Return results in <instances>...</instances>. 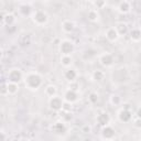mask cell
Instances as JSON below:
<instances>
[{
	"label": "cell",
	"mask_w": 141,
	"mask_h": 141,
	"mask_svg": "<svg viewBox=\"0 0 141 141\" xmlns=\"http://www.w3.org/2000/svg\"><path fill=\"white\" fill-rule=\"evenodd\" d=\"M25 83H27V85L29 87H31V88H37L41 84V79L38 75L33 74V75H30L29 77L27 78V82H25Z\"/></svg>",
	"instance_id": "6da1fadb"
},
{
	"label": "cell",
	"mask_w": 141,
	"mask_h": 141,
	"mask_svg": "<svg viewBox=\"0 0 141 141\" xmlns=\"http://www.w3.org/2000/svg\"><path fill=\"white\" fill-rule=\"evenodd\" d=\"M9 78H10V81H11L12 83L16 84L17 82H19L20 79H21V73H20L19 71H17V70H13L11 73L9 74Z\"/></svg>",
	"instance_id": "7a4b0ae2"
},
{
	"label": "cell",
	"mask_w": 141,
	"mask_h": 141,
	"mask_svg": "<svg viewBox=\"0 0 141 141\" xmlns=\"http://www.w3.org/2000/svg\"><path fill=\"white\" fill-rule=\"evenodd\" d=\"M72 50H73V45H72V43H70V42H64V43H62L61 51H62L64 54H68V53H71Z\"/></svg>",
	"instance_id": "3957f363"
},
{
	"label": "cell",
	"mask_w": 141,
	"mask_h": 141,
	"mask_svg": "<svg viewBox=\"0 0 141 141\" xmlns=\"http://www.w3.org/2000/svg\"><path fill=\"white\" fill-rule=\"evenodd\" d=\"M51 107L53 109H60L62 107V101L60 98H53L51 100Z\"/></svg>",
	"instance_id": "277c9868"
},
{
	"label": "cell",
	"mask_w": 141,
	"mask_h": 141,
	"mask_svg": "<svg viewBox=\"0 0 141 141\" xmlns=\"http://www.w3.org/2000/svg\"><path fill=\"white\" fill-rule=\"evenodd\" d=\"M34 19H35V21H38L39 23H43V22L47 21V16H45V13H43V12H38L34 16Z\"/></svg>",
	"instance_id": "5b68a950"
},
{
	"label": "cell",
	"mask_w": 141,
	"mask_h": 141,
	"mask_svg": "<svg viewBox=\"0 0 141 141\" xmlns=\"http://www.w3.org/2000/svg\"><path fill=\"white\" fill-rule=\"evenodd\" d=\"M97 120H98L99 125H102V126H104V125L108 124V121H109V117H108V115H106V114H101L100 116L97 118Z\"/></svg>",
	"instance_id": "8992f818"
},
{
	"label": "cell",
	"mask_w": 141,
	"mask_h": 141,
	"mask_svg": "<svg viewBox=\"0 0 141 141\" xmlns=\"http://www.w3.org/2000/svg\"><path fill=\"white\" fill-rule=\"evenodd\" d=\"M130 118H131V115H130V112L128 111V110H122V111L120 112V119H121L122 121H128Z\"/></svg>",
	"instance_id": "52a82bcc"
},
{
	"label": "cell",
	"mask_w": 141,
	"mask_h": 141,
	"mask_svg": "<svg viewBox=\"0 0 141 141\" xmlns=\"http://www.w3.org/2000/svg\"><path fill=\"white\" fill-rule=\"evenodd\" d=\"M101 62L104 65H110L112 63V57L109 54H106L101 57Z\"/></svg>",
	"instance_id": "ba28073f"
},
{
	"label": "cell",
	"mask_w": 141,
	"mask_h": 141,
	"mask_svg": "<svg viewBox=\"0 0 141 141\" xmlns=\"http://www.w3.org/2000/svg\"><path fill=\"white\" fill-rule=\"evenodd\" d=\"M102 135H104L105 138H112L114 137V130L111 129V128H106V129L102 131Z\"/></svg>",
	"instance_id": "9c48e42d"
},
{
	"label": "cell",
	"mask_w": 141,
	"mask_h": 141,
	"mask_svg": "<svg viewBox=\"0 0 141 141\" xmlns=\"http://www.w3.org/2000/svg\"><path fill=\"white\" fill-rule=\"evenodd\" d=\"M54 130H55V132H57V133H63L64 131H65V127H64L63 124L57 122V124L54 126Z\"/></svg>",
	"instance_id": "30bf717a"
},
{
	"label": "cell",
	"mask_w": 141,
	"mask_h": 141,
	"mask_svg": "<svg viewBox=\"0 0 141 141\" xmlns=\"http://www.w3.org/2000/svg\"><path fill=\"white\" fill-rule=\"evenodd\" d=\"M66 99H67L68 101H74L76 99V94L72 91L67 92V93H66Z\"/></svg>",
	"instance_id": "8fae6325"
},
{
	"label": "cell",
	"mask_w": 141,
	"mask_h": 141,
	"mask_svg": "<svg viewBox=\"0 0 141 141\" xmlns=\"http://www.w3.org/2000/svg\"><path fill=\"white\" fill-rule=\"evenodd\" d=\"M107 37H108L109 40H115L117 38V32L115 31L114 29H110L108 32H107Z\"/></svg>",
	"instance_id": "7c38bea8"
},
{
	"label": "cell",
	"mask_w": 141,
	"mask_h": 141,
	"mask_svg": "<svg viewBox=\"0 0 141 141\" xmlns=\"http://www.w3.org/2000/svg\"><path fill=\"white\" fill-rule=\"evenodd\" d=\"M131 38H133L135 40H138L141 38V32L139 31V30H133V31L131 32Z\"/></svg>",
	"instance_id": "4fadbf2b"
},
{
	"label": "cell",
	"mask_w": 141,
	"mask_h": 141,
	"mask_svg": "<svg viewBox=\"0 0 141 141\" xmlns=\"http://www.w3.org/2000/svg\"><path fill=\"white\" fill-rule=\"evenodd\" d=\"M75 77H76V73L74 71H68L67 73H66V78L70 79V81H73Z\"/></svg>",
	"instance_id": "5bb4252c"
},
{
	"label": "cell",
	"mask_w": 141,
	"mask_h": 141,
	"mask_svg": "<svg viewBox=\"0 0 141 141\" xmlns=\"http://www.w3.org/2000/svg\"><path fill=\"white\" fill-rule=\"evenodd\" d=\"M17 85L14 83H11L8 85V92H10V93H16L17 92Z\"/></svg>",
	"instance_id": "9a60e30c"
},
{
	"label": "cell",
	"mask_w": 141,
	"mask_h": 141,
	"mask_svg": "<svg viewBox=\"0 0 141 141\" xmlns=\"http://www.w3.org/2000/svg\"><path fill=\"white\" fill-rule=\"evenodd\" d=\"M128 9H129V4H128L127 2H122V3L120 4V10H121V11H127Z\"/></svg>",
	"instance_id": "2e32d148"
},
{
	"label": "cell",
	"mask_w": 141,
	"mask_h": 141,
	"mask_svg": "<svg viewBox=\"0 0 141 141\" xmlns=\"http://www.w3.org/2000/svg\"><path fill=\"white\" fill-rule=\"evenodd\" d=\"M64 29H65L66 31H71V30L73 29V24H72L71 22H65V23H64Z\"/></svg>",
	"instance_id": "e0dca14e"
},
{
	"label": "cell",
	"mask_w": 141,
	"mask_h": 141,
	"mask_svg": "<svg viewBox=\"0 0 141 141\" xmlns=\"http://www.w3.org/2000/svg\"><path fill=\"white\" fill-rule=\"evenodd\" d=\"M94 76H95V78H96L97 81H101V79H102V73H101V72H99V71H97L96 73H95Z\"/></svg>",
	"instance_id": "ac0fdd59"
},
{
	"label": "cell",
	"mask_w": 141,
	"mask_h": 141,
	"mask_svg": "<svg viewBox=\"0 0 141 141\" xmlns=\"http://www.w3.org/2000/svg\"><path fill=\"white\" fill-rule=\"evenodd\" d=\"M118 29H119L120 33H126V31H127V28H126L125 24H120L119 27H118Z\"/></svg>",
	"instance_id": "d6986e66"
},
{
	"label": "cell",
	"mask_w": 141,
	"mask_h": 141,
	"mask_svg": "<svg viewBox=\"0 0 141 141\" xmlns=\"http://www.w3.org/2000/svg\"><path fill=\"white\" fill-rule=\"evenodd\" d=\"M47 93L51 94V95H53V94L55 93V87H52V86L47 87Z\"/></svg>",
	"instance_id": "ffe728a7"
},
{
	"label": "cell",
	"mask_w": 141,
	"mask_h": 141,
	"mask_svg": "<svg viewBox=\"0 0 141 141\" xmlns=\"http://www.w3.org/2000/svg\"><path fill=\"white\" fill-rule=\"evenodd\" d=\"M62 62H63L64 65H68V64H70V62H71V58H70V57H64L63 60H62Z\"/></svg>",
	"instance_id": "44dd1931"
},
{
	"label": "cell",
	"mask_w": 141,
	"mask_h": 141,
	"mask_svg": "<svg viewBox=\"0 0 141 141\" xmlns=\"http://www.w3.org/2000/svg\"><path fill=\"white\" fill-rule=\"evenodd\" d=\"M7 19H6V21H7V23L10 24V23H12V21H13V17L12 16H7L6 17Z\"/></svg>",
	"instance_id": "7402d4cb"
},
{
	"label": "cell",
	"mask_w": 141,
	"mask_h": 141,
	"mask_svg": "<svg viewBox=\"0 0 141 141\" xmlns=\"http://www.w3.org/2000/svg\"><path fill=\"white\" fill-rule=\"evenodd\" d=\"M95 18H96V14H95L94 12H91V13H89V19H91V20H95Z\"/></svg>",
	"instance_id": "603a6c76"
},
{
	"label": "cell",
	"mask_w": 141,
	"mask_h": 141,
	"mask_svg": "<svg viewBox=\"0 0 141 141\" xmlns=\"http://www.w3.org/2000/svg\"><path fill=\"white\" fill-rule=\"evenodd\" d=\"M96 99H97V98H96V95H94V94L91 95V100H92V101H96Z\"/></svg>",
	"instance_id": "cb8c5ba5"
},
{
	"label": "cell",
	"mask_w": 141,
	"mask_h": 141,
	"mask_svg": "<svg viewBox=\"0 0 141 141\" xmlns=\"http://www.w3.org/2000/svg\"><path fill=\"white\" fill-rule=\"evenodd\" d=\"M138 116H139V117L141 118V109H139V110H138Z\"/></svg>",
	"instance_id": "d4e9b609"
},
{
	"label": "cell",
	"mask_w": 141,
	"mask_h": 141,
	"mask_svg": "<svg viewBox=\"0 0 141 141\" xmlns=\"http://www.w3.org/2000/svg\"><path fill=\"white\" fill-rule=\"evenodd\" d=\"M137 124H138V126H141V122H140V121H138Z\"/></svg>",
	"instance_id": "484cf974"
},
{
	"label": "cell",
	"mask_w": 141,
	"mask_h": 141,
	"mask_svg": "<svg viewBox=\"0 0 141 141\" xmlns=\"http://www.w3.org/2000/svg\"><path fill=\"white\" fill-rule=\"evenodd\" d=\"M20 141H25V140H20Z\"/></svg>",
	"instance_id": "4316f807"
}]
</instances>
